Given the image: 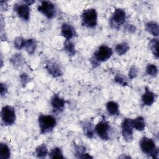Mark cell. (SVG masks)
Masks as SVG:
<instances>
[{"label":"cell","instance_id":"cell-1","mask_svg":"<svg viewBox=\"0 0 159 159\" xmlns=\"http://www.w3.org/2000/svg\"><path fill=\"white\" fill-rule=\"evenodd\" d=\"M113 52L111 47L102 45L94 52L91 59V63L94 68L99 66L101 63L108 60L112 55Z\"/></svg>","mask_w":159,"mask_h":159},{"label":"cell","instance_id":"cell-2","mask_svg":"<svg viewBox=\"0 0 159 159\" xmlns=\"http://www.w3.org/2000/svg\"><path fill=\"white\" fill-rule=\"evenodd\" d=\"M140 147L144 154L153 158H158V148L153 139L147 137H142L140 141Z\"/></svg>","mask_w":159,"mask_h":159},{"label":"cell","instance_id":"cell-3","mask_svg":"<svg viewBox=\"0 0 159 159\" xmlns=\"http://www.w3.org/2000/svg\"><path fill=\"white\" fill-rule=\"evenodd\" d=\"M38 124L40 133L45 134L53 130L57 124V120L51 115L42 114L38 118Z\"/></svg>","mask_w":159,"mask_h":159},{"label":"cell","instance_id":"cell-4","mask_svg":"<svg viewBox=\"0 0 159 159\" xmlns=\"http://www.w3.org/2000/svg\"><path fill=\"white\" fill-rule=\"evenodd\" d=\"M82 25L87 28H94L98 24V13L94 8L83 11L81 14Z\"/></svg>","mask_w":159,"mask_h":159},{"label":"cell","instance_id":"cell-5","mask_svg":"<svg viewBox=\"0 0 159 159\" xmlns=\"http://www.w3.org/2000/svg\"><path fill=\"white\" fill-rule=\"evenodd\" d=\"M1 117L5 125H11L14 124L16 119L14 108L9 105L4 106L1 109Z\"/></svg>","mask_w":159,"mask_h":159},{"label":"cell","instance_id":"cell-6","mask_svg":"<svg viewBox=\"0 0 159 159\" xmlns=\"http://www.w3.org/2000/svg\"><path fill=\"white\" fill-rule=\"evenodd\" d=\"M110 130V125L106 120L105 117H102V119L94 127V132L99 138L104 140H107L109 139Z\"/></svg>","mask_w":159,"mask_h":159},{"label":"cell","instance_id":"cell-7","mask_svg":"<svg viewBox=\"0 0 159 159\" xmlns=\"http://www.w3.org/2000/svg\"><path fill=\"white\" fill-rule=\"evenodd\" d=\"M122 135L124 140L128 143L131 142L134 139V127L132 119L124 118L121 124Z\"/></svg>","mask_w":159,"mask_h":159},{"label":"cell","instance_id":"cell-8","mask_svg":"<svg viewBox=\"0 0 159 159\" xmlns=\"http://www.w3.org/2000/svg\"><path fill=\"white\" fill-rule=\"evenodd\" d=\"M126 19V13L123 9H116L111 19L110 24L114 29H119L125 23Z\"/></svg>","mask_w":159,"mask_h":159},{"label":"cell","instance_id":"cell-9","mask_svg":"<svg viewBox=\"0 0 159 159\" xmlns=\"http://www.w3.org/2000/svg\"><path fill=\"white\" fill-rule=\"evenodd\" d=\"M37 10L48 19L53 18L56 14L55 4L50 1H42L37 7Z\"/></svg>","mask_w":159,"mask_h":159},{"label":"cell","instance_id":"cell-10","mask_svg":"<svg viewBox=\"0 0 159 159\" xmlns=\"http://www.w3.org/2000/svg\"><path fill=\"white\" fill-rule=\"evenodd\" d=\"M14 11L22 20L28 21L30 18L29 6L24 3L14 4Z\"/></svg>","mask_w":159,"mask_h":159},{"label":"cell","instance_id":"cell-11","mask_svg":"<svg viewBox=\"0 0 159 159\" xmlns=\"http://www.w3.org/2000/svg\"><path fill=\"white\" fill-rule=\"evenodd\" d=\"M65 103L66 102L64 99L57 94H53L50 99V104L55 112H60L62 111L65 107Z\"/></svg>","mask_w":159,"mask_h":159},{"label":"cell","instance_id":"cell-12","mask_svg":"<svg viewBox=\"0 0 159 159\" xmlns=\"http://www.w3.org/2000/svg\"><path fill=\"white\" fill-rule=\"evenodd\" d=\"M155 94L148 87H145V91L141 98L142 104L145 106H152L155 101Z\"/></svg>","mask_w":159,"mask_h":159},{"label":"cell","instance_id":"cell-13","mask_svg":"<svg viewBox=\"0 0 159 159\" xmlns=\"http://www.w3.org/2000/svg\"><path fill=\"white\" fill-rule=\"evenodd\" d=\"M48 73L54 78H57L62 75V70L59 65L54 61H48L45 65Z\"/></svg>","mask_w":159,"mask_h":159},{"label":"cell","instance_id":"cell-14","mask_svg":"<svg viewBox=\"0 0 159 159\" xmlns=\"http://www.w3.org/2000/svg\"><path fill=\"white\" fill-rule=\"evenodd\" d=\"M61 34L66 40H70L76 35V31L70 24L63 23L61 26Z\"/></svg>","mask_w":159,"mask_h":159},{"label":"cell","instance_id":"cell-15","mask_svg":"<svg viewBox=\"0 0 159 159\" xmlns=\"http://www.w3.org/2000/svg\"><path fill=\"white\" fill-rule=\"evenodd\" d=\"M81 124L84 135L88 138H93L94 136V133L95 132L93 124L89 120L82 121Z\"/></svg>","mask_w":159,"mask_h":159},{"label":"cell","instance_id":"cell-16","mask_svg":"<svg viewBox=\"0 0 159 159\" xmlns=\"http://www.w3.org/2000/svg\"><path fill=\"white\" fill-rule=\"evenodd\" d=\"M146 30L155 37L158 35V24L155 21H149L145 24Z\"/></svg>","mask_w":159,"mask_h":159},{"label":"cell","instance_id":"cell-17","mask_svg":"<svg viewBox=\"0 0 159 159\" xmlns=\"http://www.w3.org/2000/svg\"><path fill=\"white\" fill-rule=\"evenodd\" d=\"M106 110L111 116L119 115V107L118 104L113 101H111L106 104Z\"/></svg>","mask_w":159,"mask_h":159},{"label":"cell","instance_id":"cell-18","mask_svg":"<svg viewBox=\"0 0 159 159\" xmlns=\"http://www.w3.org/2000/svg\"><path fill=\"white\" fill-rule=\"evenodd\" d=\"M134 129L139 131H143L145 129L146 123L144 118L142 116H139L134 119H132Z\"/></svg>","mask_w":159,"mask_h":159},{"label":"cell","instance_id":"cell-19","mask_svg":"<svg viewBox=\"0 0 159 159\" xmlns=\"http://www.w3.org/2000/svg\"><path fill=\"white\" fill-rule=\"evenodd\" d=\"M37 43L34 39H29L25 40L24 48L29 54H34L37 48Z\"/></svg>","mask_w":159,"mask_h":159},{"label":"cell","instance_id":"cell-20","mask_svg":"<svg viewBox=\"0 0 159 159\" xmlns=\"http://www.w3.org/2000/svg\"><path fill=\"white\" fill-rule=\"evenodd\" d=\"M130 47L128 43L123 42L116 45L115 47V52L119 56H122L125 54L129 50Z\"/></svg>","mask_w":159,"mask_h":159},{"label":"cell","instance_id":"cell-21","mask_svg":"<svg viewBox=\"0 0 159 159\" xmlns=\"http://www.w3.org/2000/svg\"><path fill=\"white\" fill-rule=\"evenodd\" d=\"M63 49L70 56H74L76 54L75 46L70 40H65L63 43Z\"/></svg>","mask_w":159,"mask_h":159},{"label":"cell","instance_id":"cell-22","mask_svg":"<svg viewBox=\"0 0 159 159\" xmlns=\"http://www.w3.org/2000/svg\"><path fill=\"white\" fill-rule=\"evenodd\" d=\"M35 153L37 157L40 158H44L48 154V151L46 145L41 144L36 147Z\"/></svg>","mask_w":159,"mask_h":159},{"label":"cell","instance_id":"cell-23","mask_svg":"<svg viewBox=\"0 0 159 159\" xmlns=\"http://www.w3.org/2000/svg\"><path fill=\"white\" fill-rule=\"evenodd\" d=\"M11 156V150L9 147L5 143H0V158L8 159Z\"/></svg>","mask_w":159,"mask_h":159},{"label":"cell","instance_id":"cell-24","mask_svg":"<svg viewBox=\"0 0 159 159\" xmlns=\"http://www.w3.org/2000/svg\"><path fill=\"white\" fill-rule=\"evenodd\" d=\"M149 48L152 52L153 55L155 57V58L157 59L158 58V40L157 38L152 39L150 40L148 43Z\"/></svg>","mask_w":159,"mask_h":159},{"label":"cell","instance_id":"cell-25","mask_svg":"<svg viewBox=\"0 0 159 159\" xmlns=\"http://www.w3.org/2000/svg\"><path fill=\"white\" fill-rule=\"evenodd\" d=\"M11 63L16 67L21 66L24 63V58L20 53L14 54L10 59Z\"/></svg>","mask_w":159,"mask_h":159},{"label":"cell","instance_id":"cell-26","mask_svg":"<svg viewBox=\"0 0 159 159\" xmlns=\"http://www.w3.org/2000/svg\"><path fill=\"white\" fill-rule=\"evenodd\" d=\"M49 157L52 159L55 158H64L62 150L60 147H55L53 148L50 152L49 153Z\"/></svg>","mask_w":159,"mask_h":159},{"label":"cell","instance_id":"cell-27","mask_svg":"<svg viewBox=\"0 0 159 159\" xmlns=\"http://www.w3.org/2000/svg\"><path fill=\"white\" fill-rule=\"evenodd\" d=\"M74 150L75 155L78 158H83V156L86 153V147L81 145H75Z\"/></svg>","mask_w":159,"mask_h":159},{"label":"cell","instance_id":"cell-28","mask_svg":"<svg viewBox=\"0 0 159 159\" xmlns=\"http://www.w3.org/2000/svg\"><path fill=\"white\" fill-rule=\"evenodd\" d=\"M114 81L123 86L128 85V80L127 78L121 73H117L114 76Z\"/></svg>","mask_w":159,"mask_h":159},{"label":"cell","instance_id":"cell-29","mask_svg":"<svg viewBox=\"0 0 159 159\" xmlns=\"http://www.w3.org/2000/svg\"><path fill=\"white\" fill-rule=\"evenodd\" d=\"M146 72L148 75L152 76L153 77H155L158 75V70L155 65L150 63L148 64L146 67Z\"/></svg>","mask_w":159,"mask_h":159},{"label":"cell","instance_id":"cell-30","mask_svg":"<svg viewBox=\"0 0 159 159\" xmlns=\"http://www.w3.org/2000/svg\"><path fill=\"white\" fill-rule=\"evenodd\" d=\"M25 40L22 37H17L14 40V47L18 49L21 50L22 48H24Z\"/></svg>","mask_w":159,"mask_h":159},{"label":"cell","instance_id":"cell-31","mask_svg":"<svg viewBox=\"0 0 159 159\" xmlns=\"http://www.w3.org/2000/svg\"><path fill=\"white\" fill-rule=\"evenodd\" d=\"M19 78L20 83L23 87H25L31 80L30 77L26 73H21L19 76Z\"/></svg>","mask_w":159,"mask_h":159},{"label":"cell","instance_id":"cell-32","mask_svg":"<svg viewBox=\"0 0 159 159\" xmlns=\"http://www.w3.org/2000/svg\"><path fill=\"white\" fill-rule=\"evenodd\" d=\"M139 73V69L137 68V66L133 65L130 68L129 71V78L130 80H132L134 78H135L137 76Z\"/></svg>","mask_w":159,"mask_h":159},{"label":"cell","instance_id":"cell-33","mask_svg":"<svg viewBox=\"0 0 159 159\" xmlns=\"http://www.w3.org/2000/svg\"><path fill=\"white\" fill-rule=\"evenodd\" d=\"M8 91V88L6 86V84L5 83H1V97H2L3 96H4Z\"/></svg>","mask_w":159,"mask_h":159},{"label":"cell","instance_id":"cell-34","mask_svg":"<svg viewBox=\"0 0 159 159\" xmlns=\"http://www.w3.org/2000/svg\"><path fill=\"white\" fill-rule=\"evenodd\" d=\"M125 29L129 33H134L136 31L135 26L134 25H132V24H127Z\"/></svg>","mask_w":159,"mask_h":159},{"label":"cell","instance_id":"cell-35","mask_svg":"<svg viewBox=\"0 0 159 159\" xmlns=\"http://www.w3.org/2000/svg\"><path fill=\"white\" fill-rule=\"evenodd\" d=\"M0 6H1V9L2 11H4L7 9V2L4 1H1L0 2Z\"/></svg>","mask_w":159,"mask_h":159},{"label":"cell","instance_id":"cell-36","mask_svg":"<svg viewBox=\"0 0 159 159\" xmlns=\"http://www.w3.org/2000/svg\"><path fill=\"white\" fill-rule=\"evenodd\" d=\"M35 2V1H23V3H24V4H25L26 5H27V6H29L30 5L34 4Z\"/></svg>","mask_w":159,"mask_h":159}]
</instances>
